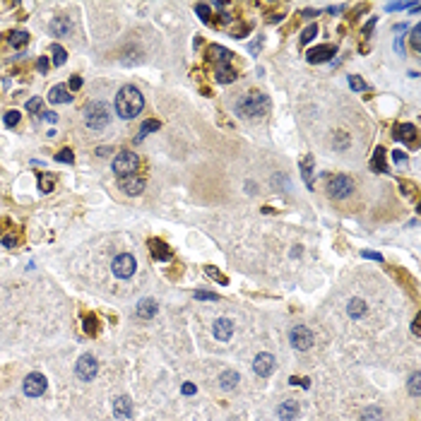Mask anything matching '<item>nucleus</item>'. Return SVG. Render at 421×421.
<instances>
[{
  "label": "nucleus",
  "instance_id": "obj_1",
  "mask_svg": "<svg viewBox=\"0 0 421 421\" xmlns=\"http://www.w3.org/2000/svg\"><path fill=\"white\" fill-rule=\"evenodd\" d=\"M142 109H144V96L140 94V89L133 87V85H125V87L116 94V113H118L120 118H125V120L135 118Z\"/></svg>",
  "mask_w": 421,
  "mask_h": 421
},
{
  "label": "nucleus",
  "instance_id": "obj_2",
  "mask_svg": "<svg viewBox=\"0 0 421 421\" xmlns=\"http://www.w3.org/2000/svg\"><path fill=\"white\" fill-rule=\"evenodd\" d=\"M236 111L243 118H262L265 113L270 111V99L262 94V92H250L236 103Z\"/></svg>",
  "mask_w": 421,
  "mask_h": 421
},
{
  "label": "nucleus",
  "instance_id": "obj_3",
  "mask_svg": "<svg viewBox=\"0 0 421 421\" xmlns=\"http://www.w3.org/2000/svg\"><path fill=\"white\" fill-rule=\"evenodd\" d=\"M109 120H111V113L106 109V103L92 101L87 109H85V123H87L92 130H103V128L109 125Z\"/></svg>",
  "mask_w": 421,
  "mask_h": 421
},
{
  "label": "nucleus",
  "instance_id": "obj_4",
  "mask_svg": "<svg viewBox=\"0 0 421 421\" xmlns=\"http://www.w3.org/2000/svg\"><path fill=\"white\" fill-rule=\"evenodd\" d=\"M111 166H113V174L118 176V178H123V176L135 174L137 166H140V159H137L135 152H120V154H116V159L111 161Z\"/></svg>",
  "mask_w": 421,
  "mask_h": 421
},
{
  "label": "nucleus",
  "instance_id": "obj_5",
  "mask_svg": "<svg viewBox=\"0 0 421 421\" xmlns=\"http://www.w3.org/2000/svg\"><path fill=\"white\" fill-rule=\"evenodd\" d=\"M135 267H137V262H135V258L130 253H123V255H116L113 258V262H111V270H113V275L118 279H130L133 275H135Z\"/></svg>",
  "mask_w": 421,
  "mask_h": 421
},
{
  "label": "nucleus",
  "instance_id": "obj_6",
  "mask_svg": "<svg viewBox=\"0 0 421 421\" xmlns=\"http://www.w3.org/2000/svg\"><path fill=\"white\" fill-rule=\"evenodd\" d=\"M96 373H99V364H96V359L92 356V354H82L80 359H77V366H75V375L80 378V381L89 383V381H94Z\"/></svg>",
  "mask_w": 421,
  "mask_h": 421
},
{
  "label": "nucleus",
  "instance_id": "obj_7",
  "mask_svg": "<svg viewBox=\"0 0 421 421\" xmlns=\"http://www.w3.org/2000/svg\"><path fill=\"white\" fill-rule=\"evenodd\" d=\"M354 191V183H351L349 176H332L330 181H327V193L332 195L334 200H344L347 195H351Z\"/></svg>",
  "mask_w": 421,
  "mask_h": 421
},
{
  "label": "nucleus",
  "instance_id": "obj_8",
  "mask_svg": "<svg viewBox=\"0 0 421 421\" xmlns=\"http://www.w3.org/2000/svg\"><path fill=\"white\" fill-rule=\"evenodd\" d=\"M46 385H48L46 375H41V373H29L22 383L24 395H27V397H41V395L46 392Z\"/></svg>",
  "mask_w": 421,
  "mask_h": 421
},
{
  "label": "nucleus",
  "instance_id": "obj_9",
  "mask_svg": "<svg viewBox=\"0 0 421 421\" xmlns=\"http://www.w3.org/2000/svg\"><path fill=\"white\" fill-rule=\"evenodd\" d=\"M289 340H291V344H294L299 351H306V349H310V347H313V332H310L308 327H303V325L291 327Z\"/></svg>",
  "mask_w": 421,
  "mask_h": 421
},
{
  "label": "nucleus",
  "instance_id": "obj_10",
  "mask_svg": "<svg viewBox=\"0 0 421 421\" xmlns=\"http://www.w3.org/2000/svg\"><path fill=\"white\" fill-rule=\"evenodd\" d=\"M118 188L125 193V195H140V193L144 191V178L137 174L123 176V178H118Z\"/></svg>",
  "mask_w": 421,
  "mask_h": 421
},
{
  "label": "nucleus",
  "instance_id": "obj_11",
  "mask_svg": "<svg viewBox=\"0 0 421 421\" xmlns=\"http://www.w3.org/2000/svg\"><path fill=\"white\" fill-rule=\"evenodd\" d=\"M253 371L260 378H270L275 373V356L272 354H258L253 361Z\"/></svg>",
  "mask_w": 421,
  "mask_h": 421
},
{
  "label": "nucleus",
  "instance_id": "obj_12",
  "mask_svg": "<svg viewBox=\"0 0 421 421\" xmlns=\"http://www.w3.org/2000/svg\"><path fill=\"white\" fill-rule=\"evenodd\" d=\"M299 412H301V409H299V402H296V399H286V402L279 405L277 416L282 421H296L299 419Z\"/></svg>",
  "mask_w": 421,
  "mask_h": 421
},
{
  "label": "nucleus",
  "instance_id": "obj_13",
  "mask_svg": "<svg viewBox=\"0 0 421 421\" xmlns=\"http://www.w3.org/2000/svg\"><path fill=\"white\" fill-rule=\"evenodd\" d=\"M212 332H215V337L219 342H229L231 334H234V323H231L229 318H219L215 325H212Z\"/></svg>",
  "mask_w": 421,
  "mask_h": 421
},
{
  "label": "nucleus",
  "instance_id": "obj_14",
  "mask_svg": "<svg viewBox=\"0 0 421 421\" xmlns=\"http://www.w3.org/2000/svg\"><path fill=\"white\" fill-rule=\"evenodd\" d=\"M337 53L334 46H318V48H310L308 51V63H325Z\"/></svg>",
  "mask_w": 421,
  "mask_h": 421
},
{
  "label": "nucleus",
  "instance_id": "obj_15",
  "mask_svg": "<svg viewBox=\"0 0 421 421\" xmlns=\"http://www.w3.org/2000/svg\"><path fill=\"white\" fill-rule=\"evenodd\" d=\"M113 414H116L118 419H130V416H133V402H130V397L120 395V397L113 399Z\"/></svg>",
  "mask_w": 421,
  "mask_h": 421
},
{
  "label": "nucleus",
  "instance_id": "obj_16",
  "mask_svg": "<svg viewBox=\"0 0 421 421\" xmlns=\"http://www.w3.org/2000/svg\"><path fill=\"white\" fill-rule=\"evenodd\" d=\"M150 253L154 260H171V250H169V246L164 243L161 239H152L150 241Z\"/></svg>",
  "mask_w": 421,
  "mask_h": 421
},
{
  "label": "nucleus",
  "instance_id": "obj_17",
  "mask_svg": "<svg viewBox=\"0 0 421 421\" xmlns=\"http://www.w3.org/2000/svg\"><path fill=\"white\" fill-rule=\"evenodd\" d=\"M48 101H51V103H70L72 101L70 89L65 87V85H56V87H51V92H48Z\"/></svg>",
  "mask_w": 421,
  "mask_h": 421
},
{
  "label": "nucleus",
  "instance_id": "obj_18",
  "mask_svg": "<svg viewBox=\"0 0 421 421\" xmlns=\"http://www.w3.org/2000/svg\"><path fill=\"white\" fill-rule=\"evenodd\" d=\"M157 301L154 299H142V301L137 303V308H135V313H137V318H154L157 315Z\"/></svg>",
  "mask_w": 421,
  "mask_h": 421
},
{
  "label": "nucleus",
  "instance_id": "obj_19",
  "mask_svg": "<svg viewBox=\"0 0 421 421\" xmlns=\"http://www.w3.org/2000/svg\"><path fill=\"white\" fill-rule=\"evenodd\" d=\"M395 137H397V140H402V142H407V144H414V142H416V128H414L412 123L397 125V133H395Z\"/></svg>",
  "mask_w": 421,
  "mask_h": 421
},
{
  "label": "nucleus",
  "instance_id": "obj_20",
  "mask_svg": "<svg viewBox=\"0 0 421 421\" xmlns=\"http://www.w3.org/2000/svg\"><path fill=\"white\" fill-rule=\"evenodd\" d=\"M236 80V72L231 68L229 63H222L217 65V82H222V85H229V82Z\"/></svg>",
  "mask_w": 421,
  "mask_h": 421
},
{
  "label": "nucleus",
  "instance_id": "obj_21",
  "mask_svg": "<svg viewBox=\"0 0 421 421\" xmlns=\"http://www.w3.org/2000/svg\"><path fill=\"white\" fill-rule=\"evenodd\" d=\"M366 310H368V306H366V301H361V299H351L349 306H347V313H349L351 318H364Z\"/></svg>",
  "mask_w": 421,
  "mask_h": 421
},
{
  "label": "nucleus",
  "instance_id": "obj_22",
  "mask_svg": "<svg viewBox=\"0 0 421 421\" xmlns=\"http://www.w3.org/2000/svg\"><path fill=\"white\" fill-rule=\"evenodd\" d=\"M219 385H222L224 390H234L239 385V373H236V371H224V373L219 375Z\"/></svg>",
  "mask_w": 421,
  "mask_h": 421
},
{
  "label": "nucleus",
  "instance_id": "obj_23",
  "mask_svg": "<svg viewBox=\"0 0 421 421\" xmlns=\"http://www.w3.org/2000/svg\"><path fill=\"white\" fill-rule=\"evenodd\" d=\"M48 29H51V34H53V36H63V34L70 29V19H68V17H58V19H53V22H51V27H48Z\"/></svg>",
  "mask_w": 421,
  "mask_h": 421
},
{
  "label": "nucleus",
  "instance_id": "obj_24",
  "mask_svg": "<svg viewBox=\"0 0 421 421\" xmlns=\"http://www.w3.org/2000/svg\"><path fill=\"white\" fill-rule=\"evenodd\" d=\"M371 169H373L375 174H383V171H385V150H383V147L375 150L373 159H371Z\"/></svg>",
  "mask_w": 421,
  "mask_h": 421
},
{
  "label": "nucleus",
  "instance_id": "obj_25",
  "mask_svg": "<svg viewBox=\"0 0 421 421\" xmlns=\"http://www.w3.org/2000/svg\"><path fill=\"white\" fill-rule=\"evenodd\" d=\"M209 56L215 58L219 65H222V63H229V60H231V53H229V51H226L224 46H209Z\"/></svg>",
  "mask_w": 421,
  "mask_h": 421
},
{
  "label": "nucleus",
  "instance_id": "obj_26",
  "mask_svg": "<svg viewBox=\"0 0 421 421\" xmlns=\"http://www.w3.org/2000/svg\"><path fill=\"white\" fill-rule=\"evenodd\" d=\"M51 53H53V65H56V68H63V65L68 63V53H65L63 46L53 44V46H51Z\"/></svg>",
  "mask_w": 421,
  "mask_h": 421
},
{
  "label": "nucleus",
  "instance_id": "obj_27",
  "mask_svg": "<svg viewBox=\"0 0 421 421\" xmlns=\"http://www.w3.org/2000/svg\"><path fill=\"white\" fill-rule=\"evenodd\" d=\"M27 44H29V34H27V32H12V34H10V46L24 48Z\"/></svg>",
  "mask_w": 421,
  "mask_h": 421
},
{
  "label": "nucleus",
  "instance_id": "obj_28",
  "mask_svg": "<svg viewBox=\"0 0 421 421\" xmlns=\"http://www.w3.org/2000/svg\"><path fill=\"white\" fill-rule=\"evenodd\" d=\"M154 130H159V120H144L142 128H140V135H137V140H142V137H147L150 133H154Z\"/></svg>",
  "mask_w": 421,
  "mask_h": 421
},
{
  "label": "nucleus",
  "instance_id": "obj_29",
  "mask_svg": "<svg viewBox=\"0 0 421 421\" xmlns=\"http://www.w3.org/2000/svg\"><path fill=\"white\" fill-rule=\"evenodd\" d=\"M85 332L92 334V337L99 334V318H96V315H87V318H85Z\"/></svg>",
  "mask_w": 421,
  "mask_h": 421
},
{
  "label": "nucleus",
  "instance_id": "obj_30",
  "mask_svg": "<svg viewBox=\"0 0 421 421\" xmlns=\"http://www.w3.org/2000/svg\"><path fill=\"white\" fill-rule=\"evenodd\" d=\"M39 188H41L44 193H51V191H53V176H51V174H41V176H39Z\"/></svg>",
  "mask_w": 421,
  "mask_h": 421
},
{
  "label": "nucleus",
  "instance_id": "obj_31",
  "mask_svg": "<svg viewBox=\"0 0 421 421\" xmlns=\"http://www.w3.org/2000/svg\"><path fill=\"white\" fill-rule=\"evenodd\" d=\"M195 12L200 15V19H202V22H209V15H212L209 5H205V3H198V5H195Z\"/></svg>",
  "mask_w": 421,
  "mask_h": 421
},
{
  "label": "nucleus",
  "instance_id": "obj_32",
  "mask_svg": "<svg viewBox=\"0 0 421 421\" xmlns=\"http://www.w3.org/2000/svg\"><path fill=\"white\" fill-rule=\"evenodd\" d=\"M3 123L8 128H15L17 123H19V111H8L5 116H3Z\"/></svg>",
  "mask_w": 421,
  "mask_h": 421
},
{
  "label": "nucleus",
  "instance_id": "obj_33",
  "mask_svg": "<svg viewBox=\"0 0 421 421\" xmlns=\"http://www.w3.org/2000/svg\"><path fill=\"white\" fill-rule=\"evenodd\" d=\"M56 161H60V164H72V161H75V157H72V150H68V147H65V150H60V152L56 154Z\"/></svg>",
  "mask_w": 421,
  "mask_h": 421
},
{
  "label": "nucleus",
  "instance_id": "obj_34",
  "mask_svg": "<svg viewBox=\"0 0 421 421\" xmlns=\"http://www.w3.org/2000/svg\"><path fill=\"white\" fill-rule=\"evenodd\" d=\"M381 419H383V412L378 407H371V409L364 412V421H381Z\"/></svg>",
  "mask_w": 421,
  "mask_h": 421
},
{
  "label": "nucleus",
  "instance_id": "obj_35",
  "mask_svg": "<svg viewBox=\"0 0 421 421\" xmlns=\"http://www.w3.org/2000/svg\"><path fill=\"white\" fill-rule=\"evenodd\" d=\"M349 87L354 92H366V82L359 77V75H349Z\"/></svg>",
  "mask_w": 421,
  "mask_h": 421
},
{
  "label": "nucleus",
  "instance_id": "obj_36",
  "mask_svg": "<svg viewBox=\"0 0 421 421\" xmlns=\"http://www.w3.org/2000/svg\"><path fill=\"white\" fill-rule=\"evenodd\" d=\"M315 34H318V27H315V24H308V29H306L301 36V44H308L310 39H315Z\"/></svg>",
  "mask_w": 421,
  "mask_h": 421
},
{
  "label": "nucleus",
  "instance_id": "obj_37",
  "mask_svg": "<svg viewBox=\"0 0 421 421\" xmlns=\"http://www.w3.org/2000/svg\"><path fill=\"white\" fill-rule=\"evenodd\" d=\"M419 36H421V27L416 24V27L412 29V46H414V51H419V48H421V39H419Z\"/></svg>",
  "mask_w": 421,
  "mask_h": 421
},
{
  "label": "nucleus",
  "instance_id": "obj_38",
  "mask_svg": "<svg viewBox=\"0 0 421 421\" xmlns=\"http://www.w3.org/2000/svg\"><path fill=\"white\" fill-rule=\"evenodd\" d=\"M207 275H209V277H212V279H217V282H219V284H226V277H224V275H222V272H219V270H217V267H207Z\"/></svg>",
  "mask_w": 421,
  "mask_h": 421
},
{
  "label": "nucleus",
  "instance_id": "obj_39",
  "mask_svg": "<svg viewBox=\"0 0 421 421\" xmlns=\"http://www.w3.org/2000/svg\"><path fill=\"white\" fill-rule=\"evenodd\" d=\"M27 111H32V113H39L41 111V99H39V96H34V99H29V101H27Z\"/></svg>",
  "mask_w": 421,
  "mask_h": 421
},
{
  "label": "nucleus",
  "instance_id": "obj_40",
  "mask_svg": "<svg viewBox=\"0 0 421 421\" xmlns=\"http://www.w3.org/2000/svg\"><path fill=\"white\" fill-rule=\"evenodd\" d=\"M409 392H412L414 397H419V373L412 375V381H409Z\"/></svg>",
  "mask_w": 421,
  "mask_h": 421
},
{
  "label": "nucleus",
  "instance_id": "obj_41",
  "mask_svg": "<svg viewBox=\"0 0 421 421\" xmlns=\"http://www.w3.org/2000/svg\"><path fill=\"white\" fill-rule=\"evenodd\" d=\"M195 299H205V301H217V294H209V291H195Z\"/></svg>",
  "mask_w": 421,
  "mask_h": 421
},
{
  "label": "nucleus",
  "instance_id": "obj_42",
  "mask_svg": "<svg viewBox=\"0 0 421 421\" xmlns=\"http://www.w3.org/2000/svg\"><path fill=\"white\" fill-rule=\"evenodd\" d=\"M82 87V77L80 75H72L70 77V89H80Z\"/></svg>",
  "mask_w": 421,
  "mask_h": 421
},
{
  "label": "nucleus",
  "instance_id": "obj_43",
  "mask_svg": "<svg viewBox=\"0 0 421 421\" xmlns=\"http://www.w3.org/2000/svg\"><path fill=\"white\" fill-rule=\"evenodd\" d=\"M3 246H5V248H15L17 246V239H15V236H3Z\"/></svg>",
  "mask_w": 421,
  "mask_h": 421
},
{
  "label": "nucleus",
  "instance_id": "obj_44",
  "mask_svg": "<svg viewBox=\"0 0 421 421\" xmlns=\"http://www.w3.org/2000/svg\"><path fill=\"white\" fill-rule=\"evenodd\" d=\"M364 258H368V260H378V262H383V255L381 253H371V250H364Z\"/></svg>",
  "mask_w": 421,
  "mask_h": 421
},
{
  "label": "nucleus",
  "instance_id": "obj_45",
  "mask_svg": "<svg viewBox=\"0 0 421 421\" xmlns=\"http://www.w3.org/2000/svg\"><path fill=\"white\" fill-rule=\"evenodd\" d=\"M395 164H397V166L407 164V154H405V152H395Z\"/></svg>",
  "mask_w": 421,
  "mask_h": 421
},
{
  "label": "nucleus",
  "instance_id": "obj_46",
  "mask_svg": "<svg viewBox=\"0 0 421 421\" xmlns=\"http://www.w3.org/2000/svg\"><path fill=\"white\" fill-rule=\"evenodd\" d=\"M195 390H198V388H195V385H191V383H185V385H183V395H195Z\"/></svg>",
  "mask_w": 421,
  "mask_h": 421
},
{
  "label": "nucleus",
  "instance_id": "obj_47",
  "mask_svg": "<svg viewBox=\"0 0 421 421\" xmlns=\"http://www.w3.org/2000/svg\"><path fill=\"white\" fill-rule=\"evenodd\" d=\"M36 65H39V70L44 72V75L48 72V60H46V58H39V63H36Z\"/></svg>",
  "mask_w": 421,
  "mask_h": 421
},
{
  "label": "nucleus",
  "instance_id": "obj_48",
  "mask_svg": "<svg viewBox=\"0 0 421 421\" xmlns=\"http://www.w3.org/2000/svg\"><path fill=\"white\" fill-rule=\"evenodd\" d=\"M44 118H46L48 123H56V120H58V116H56V113H51V111H46V116H44Z\"/></svg>",
  "mask_w": 421,
  "mask_h": 421
},
{
  "label": "nucleus",
  "instance_id": "obj_49",
  "mask_svg": "<svg viewBox=\"0 0 421 421\" xmlns=\"http://www.w3.org/2000/svg\"><path fill=\"white\" fill-rule=\"evenodd\" d=\"M258 48H260V39H258L253 46H250V53H258Z\"/></svg>",
  "mask_w": 421,
  "mask_h": 421
},
{
  "label": "nucleus",
  "instance_id": "obj_50",
  "mask_svg": "<svg viewBox=\"0 0 421 421\" xmlns=\"http://www.w3.org/2000/svg\"><path fill=\"white\" fill-rule=\"evenodd\" d=\"M412 332H414V334H419V320H414V325H412Z\"/></svg>",
  "mask_w": 421,
  "mask_h": 421
}]
</instances>
